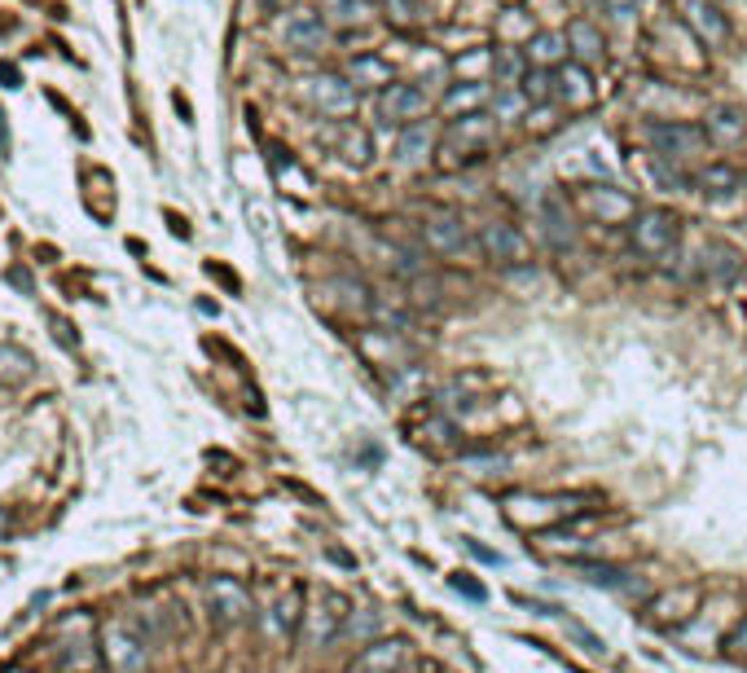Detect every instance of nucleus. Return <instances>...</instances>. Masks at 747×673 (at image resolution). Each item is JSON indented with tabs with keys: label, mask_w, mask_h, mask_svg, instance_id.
Segmentation results:
<instances>
[{
	"label": "nucleus",
	"mask_w": 747,
	"mask_h": 673,
	"mask_svg": "<svg viewBox=\"0 0 747 673\" xmlns=\"http://www.w3.org/2000/svg\"><path fill=\"white\" fill-rule=\"evenodd\" d=\"M282 40L291 44V49H299V53H312V49H321L326 44V36H330V22L321 18V14H312V9H291V14L282 18Z\"/></svg>",
	"instance_id": "nucleus-10"
},
{
	"label": "nucleus",
	"mask_w": 747,
	"mask_h": 673,
	"mask_svg": "<svg viewBox=\"0 0 747 673\" xmlns=\"http://www.w3.org/2000/svg\"><path fill=\"white\" fill-rule=\"evenodd\" d=\"M695 190L712 194V198H730L743 190V172L734 168V163H708V168L695 172Z\"/></svg>",
	"instance_id": "nucleus-16"
},
{
	"label": "nucleus",
	"mask_w": 747,
	"mask_h": 673,
	"mask_svg": "<svg viewBox=\"0 0 747 673\" xmlns=\"http://www.w3.org/2000/svg\"><path fill=\"white\" fill-rule=\"evenodd\" d=\"M5 673H31V669H18V665H14V669H5Z\"/></svg>",
	"instance_id": "nucleus-33"
},
{
	"label": "nucleus",
	"mask_w": 747,
	"mask_h": 673,
	"mask_svg": "<svg viewBox=\"0 0 747 673\" xmlns=\"http://www.w3.org/2000/svg\"><path fill=\"white\" fill-rule=\"evenodd\" d=\"M339 154H343V159H352V163H365V159H370V154H374V146H370V132H361L356 124H343Z\"/></svg>",
	"instance_id": "nucleus-27"
},
{
	"label": "nucleus",
	"mask_w": 747,
	"mask_h": 673,
	"mask_svg": "<svg viewBox=\"0 0 747 673\" xmlns=\"http://www.w3.org/2000/svg\"><path fill=\"white\" fill-rule=\"evenodd\" d=\"M554 97H563V102H589L594 97V84H589V66L585 62H572L567 58L563 66H554Z\"/></svg>",
	"instance_id": "nucleus-15"
},
{
	"label": "nucleus",
	"mask_w": 747,
	"mask_h": 673,
	"mask_svg": "<svg viewBox=\"0 0 747 673\" xmlns=\"http://www.w3.org/2000/svg\"><path fill=\"white\" fill-rule=\"evenodd\" d=\"M418 238H422V251H431V256H462L466 247H471V229H466V220L457 212H431L427 220L418 225Z\"/></svg>",
	"instance_id": "nucleus-7"
},
{
	"label": "nucleus",
	"mask_w": 747,
	"mask_h": 673,
	"mask_svg": "<svg viewBox=\"0 0 747 673\" xmlns=\"http://www.w3.org/2000/svg\"><path fill=\"white\" fill-rule=\"evenodd\" d=\"M102 638L93 643V634L84 638H62L58 652H53V665H58V673H97L102 669Z\"/></svg>",
	"instance_id": "nucleus-11"
},
{
	"label": "nucleus",
	"mask_w": 747,
	"mask_h": 673,
	"mask_svg": "<svg viewBox=\"0 0 747 673\" xmlns=\"http://www.w3.org/2000/svg\"><path fill=\"white\" fill-rule=\"evenodd\" d=\"M519 58L510 49H501L497 58H493V71H497V84H519Z\"/></svg>",
	"instance_id": "nucleus-29"
},
{
	"label": "nucleus",
	"mask_w": 747,
	"mask_h": 673,
	"mask_svg": "<svg viewBox=\"0 0 747 673\" xmlns=\"http://www.w3.org/2000/svg\"><path fill=\"white\" fill-rule=\"evenodd\" d=\"M31 374H36V361H31L27 348L0 344V383H5V388H18V383H27Z\"/></svg>",
	"instance_id": "nucleus-19"
},
{
	"label": "nucleus",
	"mask_w": 747,
	"mask_h": 673,
	"mask_svg": "<svg viewBox=\"0 0 747 673\" xmlns=\"http://www.w3.org/2000/svg\"><path fill=\"white\" fill-rule=\"evenodd\" d=\"M602 5H607L611 14H620V18H624V14H633V9H638V0H602Z\"/></svg>",
	"instance_id": "nucleus-31"
},
{
	"label": "nucleus",
	"mask_w": 747,
	"mask_h": 673,
	"mask_svg": "<svg viewBox=\"0 0 747 673\" xmlns=\"http://www.w3.org/2000/svg\"><path fill=\"white\" fill-rule=\"evenodd\" d=\"M589 203H594V212H602V220H629L638 207H633L629 194H616V190H589Z\"/></svg>",
	"instance_id": "nucleus-25"
},
{
	"label": "nucleus",
	"mask_w": 747,
	"mask_h": 673,
	"mask_svg": "<svg viewBox=\"0 0 747 673\" xmlns=\"http://www.w3.org/2000/svg\"><path fill=\"white\" fill-rule=\"evenodd\" d=\"M431 150H436V132L427 124H400V137H396V163L400 168H422V163L431 159Z\"/></svg>",
	"instance_id": "nucleus-13"
},
{
	"label": "nucleus",
	"mask_w": 747,
	"mask_h": 673,
	"mask_svg": "<svg viewBox=\"0 0 747 673\" xmlns=\"http://www.w3.org/2000/svg\"><path fill=\"white\" fill-rule=\"evenodd\" d=\"M646 163H651V172H655V181L664 185V190H695V176H690L682 163H673V159H664V154H646Z\"/></svg>",
	"instance_id": "nucleus-23"
},
{
	"label": "nucleus",
	"mask_w": 747,
	"mask_h": 673,
	"mask_svg": "<svg viewBox=\"0 0 747 673\" xmlns=\"http://www.w3.org/2000/svg\"><path fill=\"white\" fill-rule=\"evenodd\" d=\"M677 238H682V220L668 212V207H642V212L629 216V247L638 251L642 260L673 256Z\"/></svg>",
	"instance_id": "nucleus-1"
},
{
	"label": "nucleus",
	"mask_w": 747,
	"mask_h": 673,
	"mask_svg": "<svg viewBox=\"0 0 747 673\" xmlns=\"http://www.w3.org/2000/svg\"><path fill=\"white\" fill-rule=\"evenodd\" d=\"M743 229H747V220H743Z\"/></svg>",
	"instance_id": "nucleus-34"
},
{
	"label": "nucleus",
	"mask_w": 747,
	"mask_h": 673,
	"mask_svg": "<svg viewBox=\"0 0 747 673\" xmlns=\"http://www.w3.org/2000/svg\"><path fill=\"white\" fill-rule=\"evenodd\" d=\"M102 656L110 673H146L150 652H146V638L137 634V625H128L124 616H110L102 625Z\"/></svg>",
	"instance_id": "nucleus-4"
},
{
	"label": "nucleus",
	"mask_w": 747,
	"mask_h": 673,
	"mask_svg": "<svg viewBox=\"0 0 747 673\" xmlns=\"http://www.w3.org/2000/svg\"><path fill=\"white\" fill-rule=\"evenodd\" d=\"M365 0H317V14L334 22V27H356V22L365 18Z\"/></svg>",
	"instance_id": "nucleus-24"
},
{
	"label": "nucleus",
	"mask_w": 747,
	"mask_h": 673,
	"mask_svg": "<svg viewBox=\"0 0 747 673\" xmlns=\"http://www.w3.org/2000/svg\"><path fill=\"white\" fill-rule=\"evenodd\" d=\"M704 132H708V141L712 146H743L747 141V110L743 106H734V102H717V106H708V115H704Z\"/></svg>",
	"instance_id": "nucleus-9"
},
{
	"label": "nucleus",
	"mask_w": 747,
	"mask_h": 673,
	"mask_svg": "<svg viewBox=\"0 0 747 673\" xmlns=\"http://www.w3.org/2000/svg\"><path fill=\"white\" fill-rule=\"evenodd\" d=\"M9 528H14V515H9L5 506H0V537H9Z\"/></svg>",
	"instance_id": "nucleus-32"
},
{
	"label": "nucleus",
	"mask_w": 747,
	"mask_h": 673,
	"mask_svg": "<svg viewBox=\"0 0 747 673\" xmlns=\"http://www.w3.org/2000/svg\"><path fill=\"white\" fill-rule=\"evenodd\" d=\"M378 115L387 124H414L418 115H427V93L418 84H405V80H392L387 88H378Z\"/></svg>",
	"instance_id": "nucleus-8"
},
{
	"label": "nucleus",
	"mask_w": 747,
	"mask_h": 673,
	"mask_svg": "<svg viewBox=\"0 0 747 673\" xmlns=\"http://www.w3.org/2000/svg\"><path fill=\"white\" fill-rule=\"evenodd\" d=\"M387 5H392V9H400V14H396V22H400V27H414V22H418V14H414V0H387Z\"/></svg>",
	"instance_id": "nucleus-30"
},
{
	"label": "nucleus",
	"mask_w": 747,
	"mask_h": 673,
	"mask_svg": "<svg viewBox=\"0 0 747 673\" xmlns=\"http://www.w3.org/2000/svg\"><path fill=\"white\" fill-rule=\"evenodd\" d=\"M646 141H651L655 154H664L673 163H695L712 146L704 124H686V119H655V124H646Z\"/></svg>",
	"instance_id": "nucleus-2"
},
{
	"label": "nucleus",
	"mask_w": 747,
	"mask_h": 673,
	"mask_svg": "<svg viewBox=\"0 0 747 673\" xmlns=\"http://www.w3.org/2000/svg\"><path fill=\"white\" fill-rule=\"evenodd\" d=\"M519 93L528 97V106H550L554 102V71L550 66H532L519 75Z\"/></svg>",
	"instance_id": "nucleus-21"
},
{
	"label": "nucleus",
	"mask_w": 747,
	"mask_h": 673,
	"mask_svg": "<svg viewBox=\"0 0 747 673\" xmlns=\"http://www.w3.org/2000/svg\"><path fill=\"white\" fill-rule=\"evenodd\" d=\"M484 102H488V84H479V80H462L444 93V110L449 115H475Z\"/></svg>",
	"instance_id": "nucleus-20"
},
{
	"label": "nucleus",
	"mask_w": 747,
	"mask_h": 673,
	"mask_svg": "<svg viewBox=\"0 0 747 673\" xmlns=\"http://www.w3.org/2000/svg\"><path fill=\"white\" fill-rule=\"evenodd\" d=\"M567 44H572L576 62H598L602 58V31L589 18H572L567 22Z\"/></svg>",
	"instance_id": "nucleus-18"
},
{
	"label": "nucleus",
	"mask_w": 747,
	"mask_h": 673,
	"mask_svg": "<svg viewBox=\"0 0 747 673\" xmlns=\"http://www.w3.org/2000/svg\"><path fill=\"white\" fill-rule=\"evenodd\" d=\"M567 58H572L567 31H532V40H528V62L532 66H563Z\"/></svg>",
	"instance_id": "nucleus-17"
},
{
	"label": "nucleus",
	"mask_w": 747,
	"mask_h": 673,
	"mask_svg": "<svg viewBox=\"0 0 747 673\" xmlns=\"http://www.w3.org/2000/svg\"><path fill=\"white\" fill-rule=\"evenodd\" d=\"M475 247L493 269H528L532 264L528 238H523V229L510 225V220H488V225H479Z\"/></svg>",
	"instance_id": "nucleus-3"
},
{
	"label": "nucleus",
	"mask_w": 747,
	"mask_h": 673,
	"mask_svg": "<svg viewBox=\"0 0 747 673\" xmlns=\"http://www.w3.org/2000/svg\"><path fill=\"white\" fill-rule=\"evenodd\" d=\"M207 599H211V608H216V616L225 625H238L242 616H247L251 608V599H247V590L238 586V581H229V577H216L207 586Z\"/></svg>",
	"instance_id": "nucleus-14"
},
{
	"label": "nucleus",
	"mask_w": 747,
	"mask_h": 673,
	"mask_svg": "<svg viewBox=\"0 0 747 673\" xmlns=\"http://www.w3.org/2000/svg\"><path fill=\"white\" fill-rule=\"evenodd\" d=\"M97 630V621H93V612H66L58 625H53V638H84V634H93Z\"/></svg>",
	"instance_id": "nucleus-28"
},
{
	"label": "nucleus",
	"mask_w": 747,
	"mask_h": 673,
	"mask_svg": "<svg viewBox=\"0 0 747 673\" xmlns=\"http://www.w3.org/2000/svg\"><path fill=\"white\" fill-rule=\"evenodd\" d=\"M299 93H304V102L312 110H321V115H334V119H348L356 110V84L348 75L339 71H321V75H308L304 84H299Z\"/></svg>",
	"instance_id": "nucleus-5"
},
{
	"label": "nucleus",
	"mask_w": 747,
	"mask_h": 673,
	"mask_svg": "<svg viewBox=\"0 0 747 673\" xmlns=\"http://www.w3.org/2000/svg\"><path fill=\"white\" fill-rule=\"evenodd\" d=\"M348 80L356 88H387L392 84V66H387L378 53H361V58H352V75Z\"/></svg>",
	"instance_id": "nucleus-22"
},
{
	"label": "nucleus",
	"mask_w": 747,
	"mask_h": 673,
	"mask_svg": "<svg viewBox=\"0 0 747 673\" xmlns=\"http://www.w3.org/2000/svg\"><path fill=\"white\" fill-rule=\"evenodd\" d=\"M686 22L708 49H721V44L730 40V22L712 0H686Z\"/></svg>",
	"instance_id": "nucleus-12"
},
{
	"label": "nucleus",
	"mask_w": 747,
	"mask_h": 673,
	"mask_svg": "<svg viewBox=\"0 0 747 673\" xmlns=\"http://www.w3.org/2000/svg\"><path fill=\"white\" fill-rule=\"evenodd\" d=\"M519 110H532L528 106V97L519 93V84H497V97H493V115L497 119H519Z\"/></svg>",
	"instance_id": "nucleus-26"
},
{
	"label": "nucleus",
	"mask_w": 747,
	"mask_h": 673,
	"mask_svg": "<svg viewBox=\"0 0 747 673\" xmlns=\"http://www.w3.org/2000/svg\"><path fill=\"white\" fill-rule=\"evenodd\" d=\"M537 220H541V238L550 242V251H572L581 229H576V212L567 203L563 190H545L537 198Z\"/></svg>",
	"instance_id": "nucleus-6"
}]
</instances>
